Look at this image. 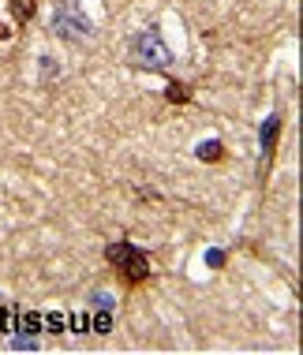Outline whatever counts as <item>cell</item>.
Returning a JSON list of instances; mask_svg holds the SVG:
<instances>
[{
	"instance_id": "6da1fadb",
	"label": "cell",
	"mask_w": 303,
	"mask_h": 355,
	"mask_svg": "<svg viewBox=\"0 0 303 355\" xmlns=\"http://www.w3.org/2000/svg\"><path fill=\"white\" fill-rule=\"evenodd\" d=\"M105 262L112 266V273H116V281L124 284V292H135V288H143L154 270H150V254L143 247H135L131 239H112L105 247Z\"/></svg>"
},
{
	"instance_id": "7a4b0ae2",
	"label": "cell",
	"mask_w": 303,
	"mask_h": 355,
	"mask_svg": "<svg viewBox=\"0 0 303 355\" xmlns=\"http://www.w3.org/2000/svg\"><path fill=\"white\" fill-rule=\"evenodd\" d=\"M128 60L135 64V68H143V71L165 75V71H173L176 56H173V49L165 45V37H161V26L150 23V26H143V31H139V34L128 42Z\"/></svg>"
},
{
	"instance_id": "3957f363",
	"label": "cell",
	"mask_w": 303,
	"mask_h": 355,
	"mask_svg": "<svg viewBox=\"0 0 303 355\" xmlns=\"http://www.w3.org/2000/svg\"><path fill=\"white\" fill-rule=\"evenodd\" d=\"M49 31L60 37V42H68V45H83V42L94 37V23L87 19L79 0H56Z\"/></svg>"
},
{
	"instance_id": "277c9868",
	"label": "cell",
	"mask_w": 303,
	"mask_h": 355,
	"mask_svg": "<svg viewBox=\"0 0 303 355\" xmlns=\"http://www.w3.org/2000/svg\"><path fill=\"white\" fill-rule=\"evenodd\" d=\"M281 112H270L259 128V180L266 184L270 168H273V153H277V139H281Z\"/></svg>"
},
{
	"instance_id": "5b68a950",
	"label": "cell",
	"mask_w": 303,
	"mask_h": 355,
	"mask_svg": "<svg viewBox=\"0 0 303 355\" xmlns=\"http://www.w3.org/2000/svg\"><path fill=\"white\" fill-rule=\"evenodd\" d=\"M195 157L198 161H221L225 157V142L221 139H202V142H198V150H195Z\"/></svg>"
},
{
	"instance_id": "8992f818",
	"label": "cell",
	"mask_w": 303,
	"mask_h": 355,
	"mask_svg": "<svg viewBox=\"0 0 303 355\" xmlns=\"http://www.w3.org/2000/svg\"><path fill=\"white\" fill-rule=\"evenodd\" d=\"M165 101L168 105H187V101H191V86H187V83H168Z\"/></svg>"
},
{
	"instance_id": "52a82bcc",
	"label": "cell",
	"mask_w": 303,
	"mask_h": 355,
	"mask_svg": "<svg viewBox=\"0 0 303 355\" xmlns=\"http://www.w3.org/2000/svg\"><path fill=\"white\" fill-rule=\"evenodd\" d=\"M12 12H15V23H31L34 19V0H12Z\"/></svg>"
},
{
	"instance_id": "ba28073f",
	"label": "cell",
	"mask_w": 303,
	"mask_h": 355,
	"mask_svg": "<svg viewBox=\"0 0 303 355\" xmlns=\"http://www.w3.org/2000/svg\"><path fill=\"white\" fill-rule=\"evenodd\" d=\"M94 333H112V311H98V318H94Z\"/></svg>"
},
{
	"instance_id": "9c48e42d",
	"label": "cell",
	"mask_w": 303,
	"mask_h": 355,
	"mask_svg": "<svg viewBox=\"0 0 303 355\" xmlns=\"http://www.w3.org/2000/svg\"><path fill=\"white\" fill-rule=\"evenodd\" d=\"M12 348H15V352H34V348H37V340H34V337H26V333H12Z\"/></svg>"
},
{
	"instance_id": "30bf717a",
	"label": "cell",
	"mask_w": 303,
	"mask_h": 355,
	"mask_svg": "<svg viewBox=\"0 0 303 355\" xmlns=\"http://www.w3.org/2000/svg\"><path fill=\"white\" fill-rule=\"evenodd\" d=\"M90 306H98V311H112V306H116V300H112V295H105V292H94V295H90Z\"/></svg>"
},
{
	"instance_id": "8fae6325",
	"label": "cell",
	"mask_w": 303,
	"mask_h": 355,
	"mask_svg": "<svg viewBox=\"0 0 303 355\" xmlns=\"http://www.w3.org/2000/svg\"><path fill=\"white\" fill-rule=\"evenodd\" d=\"M45 325H49V333H60L64 325H68V318H64V314H45Z\"/></svg>"
},
{
	"instance_id": "7c38bea8",
	"label": "cell",
	"mask_w": 303,
	"mask_h": 355,
	"mask_svg": "<svg viewBox=\"0 0 303 355\" xmlns=\"http://www.w3.org/2000/svg\"><path fill=\"white\" fill-rule=\"evenodd\" d=\"M56 71V64H53V56H42V83H49V75Z\"/></svg>"
},
{
	"instance_id": "4fadbf2b",
	"label": "cell",
	"mask_w": 303,
	"mask_h": 355,
	"mask_svg": "<svg viewBox=\"0 0 303 355\" xmlns=\"http://www.w3.org/2000/svg\"><path fill=\"white\" fill-rule=\"evenodd\" d=\"M206 266H225V251H206Z\"/></svg>"
},
{
	"instance_id": "5bb4252c",
	"label": "cell",
	"mask_w": 303,
	"mask_h": 355,
	"mask_svg": "<svg viewBox=\"0 0 303 355\" xmlns=\"http://www.w3.org/2000/svg\"><path fill=\"white\" fill-rule=\"evenodd\" d=\"M12 37V31H8V23H0V42H8Z\"/></svg>"
}]
</instances>
